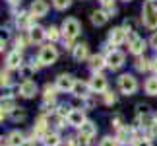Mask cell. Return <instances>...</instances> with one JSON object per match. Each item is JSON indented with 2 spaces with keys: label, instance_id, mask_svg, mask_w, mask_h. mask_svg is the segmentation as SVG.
I'll return each instance as SVG.
<instances>
[{
  "label": "cell",
  "instance_id": "obj_1",
  "mask_svg": "<svg viewBox=\"0 0 157 146\" xmlns=\"http://www.w3.org/2000/svg\"><path fill=\"white\" fill-rule=\"evenodd\" d=\"M142 20H144V26L149 27V29H157V6L147 0L142 8Z\"/></svg>",
  "mask_w": 157,
  "mask_h": 146
},
{
  "label": "cell",
  "instance_id": "obj_2",
  "mask_svg": "<svg viewBox=\"0 0 157 146\" xmlns=\"http://www.w3.org/2000/svg\"><path fill=\"white\" fill-rule=\"evenodd\" d=\"M56 59H58V51H56V47L54 45H45V47H41V51H39V63L43 64V66H51L56 63Z\"/></svg>",
  "mask_w": 157,
  "mask_h": 146
},
{
  "label": "cell",
  "instance_id": "obj_3",
  "mask_svg": "<svg viewBox=\"0 0 157 146\" xmlns=\"http://www.w3.org/2000/svg\"><path fill=\"white\" fill-rule=\"evenodd\" d=\"M80 31H82V26H80V22H78L76 18H68V20H64V23H62V33H64L66 41L76 39L78 35H80Z\"/></svg>",
  "mask_w": 157,
  "mask_h": 146
},
{
  "label": "cell",
  "instance_id": "obj_4",
  "mask_svg": "<svg viewBox=\"0 0 157 146\" xmlns=\"http://www.w3.org/2000/svg\"><path fill=\"white\" fill-rule=\"evenodd\" d=\"M118 88H120V92L126 94V95H132L138 90V82H136V78L132 76V74H122L118 78Z\"/></svg>",
  "mask_w": 157,
  "mask_h": 146
},
{
  "label": "cell",
  "instance_id": "obj_5",
  "mask_svg": "<svg viewBox=\"0 0 157 146\" xmlns=\"http://www.w3.org/2000/svg\"><path fill=\"white\" fill-rule=\"evenodd\" d=\"M95 135H97V127H95L91 121H86V123L80 127V138H82L80 142L89 144V142H91V138H93Z\"/></svg>",
  "mask_w": 157,
  "mask_h": 146
},
{
  "label": "cell",
  "instance_id": "obj_6",
  "mask_svg": "<svg viewBox=\"0 0 157 146\" xmlns=\"http://www.w3.org/2000/svg\"><path fill=\"white\" fill-rule=\"evenodd\" d=\"M105 63L109 68H113V70H118L120 66L124 64V55L120 53V51H109L107 55V59H105Z\"/></svg>",
  "mask_w": 157,
  "mask_h": 146
},
{
  "label": "cell",
  "instance_id": "obj_7",
  "mask_svg": "<svg viewBox=\"0 0 157 146\" xmlns=\"http://www.w3.org/2000/svg\"><path fill=\"white\" fill-rule=\"evenodd\" d=\"M74 86H76V80L70 74H60L56 78V90L58 92H72Z\"/></svg>",
  "mask_w": 157,
  "mask_h": 146
},
{
  "label": "cell",
  "instance_id": "obj_8",
  "mask_svg": "<svg viewBox=\"0 0 157 146\" xmlns=\"http://www.w3.org/2000/svg\"><path fill=\"white\" fill-rule=\"evenodd\" d=\"M47 12H49V4L45 0H33L31 6H29L31 18H43V16H47Z\"/></svg>",
  "mask_w": 157,
  "mask_h": 146
},
{
  "label": "cell",
  "instance_id": "obj_9",
  "mask_svg": "<svg viewBox=\"0 0 157 146\" xmlns=\"http://www.w3.org/2000/svg\"><path fill=\"white\" fill-rule=\"evenodd\" d=\"M126 37H128V35H126V29L124 27H114L111 33H109V43L111 45H122L124 41H126Z\"/></svg>",
  "mask_w": 157,
  "mask_h": 146
},
{
  "label": "cell",
  "instance_id": "obj_10",
  "mask_svg": "<svg viewBox=\"0 0 157 146\" xmlns=\"http://www.w3.org/2000/svg\"><path fill=\"white\" fill-rule=\"evenodd\" d=\"M17 92H20L21 97H33L35 94H37V84H35L33 80H25V82H21L20 84V88H17Z\"/></svg>",
  "mask_w": 157,
  "mask_h": 146
},
{
  "label": "cell",
  "instance_id": "obj_11",
  "mask_svg": "<svg viewBox=\"0 0 157 146\" xmlns=\"http://www.w3.org/2000/svg\"><path fill=\"white\" fill-rule=\"evenodd\" d=\"M21 64H23V59H21V53L17 51H12L8 53V57H6V66H8L10 70H14V68H21Z\"/></svg>",
  "mask_w": 157,
  "mask_h": 146
},
{
  "label": "cell",
  "instance_id": "obj_12",
  "mask_svg": "<svg viewBox=\"0 0 157 146\" xmlns=\"http://www.w3.org/2000/svg\"><path fill=\"white\" fill-rule=\"evenodd\" d=\"M86 123V113L82 111V109H72L70 111V115H68V125H72V127H80Z\"/></svg>",
  "mask_w": 157,
  "mask_h": 146
},
{
  "label": "cell",
  "instance_id": "obj_13",
  "mask_svg": "<svg viewBox=\"0 0 157 146\" xmlns=\"http://www.w3.org/2000/svg\"><path fill=\"white\" fill-rule=\"evenodd\" d=\"M89 90H91V92H97V94L107 92V80L101 74H95L91 80H89Z\"/></svg>",
  "mask_w": 157,
  "mask_h": 146
},
{
  "label": "cell",
  "instance_id": "obj_14",
  "mask_svg": "<svg viewBox=\"0 0 157 146\" xmlns=\"http://www.w3.org/2000/svg\"><path fill=\"white\" fill-rule=\"evenodd\" d=\"M130 53L132 55H142L144 53V49H146V41H144L142 37H138V35L132 33L130 35Z\"/></svg>",
  "mask_w": 157,
  "mask_h": 146
},
{
  "label": "cell",
  "instance_id": "obj_15",
  "mask_svg": "<svg viewBox=\"0 0 157 146\" xmlns=\"http://www.w3.org/2000/svg\"><path fill=\"white\" fill-rule=\"evenodd\" d=\"M45 37H47V31H45L43 27L35 26V27L29 29V41H31V43H41Z\"/></svg>",
  "mask_w": 157,
  "mask_h": 146
},
{
  "label": "cell",
  "instance_id": "obj_16",
  "mask_svg": "<svg viewBox=\"0 0 157 146\" xmlns=\"http://www.w3.org/2000/svg\"><path fill=\"white\" fill-rule=\"evenodd\" d=\"M117 140L120 144H128L134 140V131L128 129V127H124V129H118V135H117Z\"/></svg>",
  "mask_w": 157,
  "mask_h": 146
},
{
  "label": "cell",
  "instance_id": "obj_17",
  "mask_svg": "<svg viewBox=\"0 0 157 146\" xmlns=\"http://www.w3.org/2000/svg\"><path fill=\"white\" fill-rule=\"evenodd\" d=\"M74 60H78V63H82V60H86L87 59V55H89V47L86 43H82V45H76L74 47Z\"/></svg>",
  "mask_w": 157,
  "mask_h": 146
},
{
  "label": "cell",
  "instance_id": "obj_18",
  "mask_svg": "<svg viewBox=\"0 0 157 146\" xmlns=\"http://www.w3.org/2000/svg\"><path fill=\"white\" fill-rule=\"evenodd\" d=\"M107 20H109V14L105 10H99V12H93L91 14V23L93 26H105Z\"/></svg>",
  "mask_w": 157,
  "mask_h": 146
},
{
  "label": "cell",
  "instance_id": "obj_19",
  "mask_svg": "<svg viewBox=\"0 0 157 146\" xmlns=\"http://www.w3.org/2000/svg\"><path fill=\"white\" fill-rule=\"evenodd\" d=\"M23 140H25V138H23V135L20 131H12L10 135H8V144L10 146H20Z\"/></svg>",
  "mask_w": 157,
  "mask_h": 146
},
{
  "label": "cell",
  "instance_id": "obj_20",
  "mask_svg": "<svg viewBox=\"0 0 157 146\" xmlns=\"http://www.w3.org/2000/svg\"><path fill=\"white\" fill-rule=\"evenodd\" d=\"M105 64H107V63H105V59H103V57H99V55L91 57V63H89V66H91V70H93V72H99Z\"/></svg>",
  "mask_w": 157,
  "mask_h": 146
},
{
  "label": "cell",
  "instance_id": "obj_21",
  "mask_svg": "<svg viewBox=\"0 0 157 146\" xmlns=\"http://www.w3.org/2000/svg\"><path fill=\"white\" fill-rule=\"evenodd\" d=\"M144 88H146L147 95H157V78H147Z\"/></svg>",
  "mask_w": 157,
  "mask_h": 146
},
{
  "label": "cell",
  "instance_id": "obj_22",
  "mask_svg": "<svg viewBox=\"0 0 157 146\" xmlns=\"http://www.w3.org/2000/svg\"><path fill=\"white\" fill-rule=\"evenodd\" d=\"M45 146H58L60 144V136L56 132H49V135H45Z\"/></svg>",
  "mask_w": 157,
  "mask_h": 146
},
{
  "label": "cell",
  "instance_id": "obj_23",
  "mask_svg": "<svg viewBox=\"0 0 157 146\" xmlns=\"http://www.w3.org/2000/svg\"><path fill=\"white\" fill-rule=\"evenodd\" d=\"M87 88H89V84L86 86V84L76 82V86H74V90H72V92H74L76 95H82V97H83V95H87V94H86V90H87Z\"/></svg>",
  "mask_w": 157,
  "mask_h": 146
},
{
  "label": "cell",
  "instance_id": "obj_24",
  "mask_svg": "<svg viewBox=\"0 0 157 146\" xmlns=\"http://www.w3.org/2000/svg\"><path fill=\"white\" fill-rule=\"evenodd\" d=\"M70 4H72V0H52V6L56 10H66V8H70Z\"/></svg>",
  "mask_w": 157,
  "mask_h": 146
},
{
  "label": "cell",
  "instance_id": "obj_25",
  "mask_svg": "<svg viewBox=\"0 0 157 146\" xmlns=\"http://www.w3.org/2000/svg\"><path fill=\"white\" fill-rule=\"evenodd\" d=\"M0 86H4V88L12 86V76L8 72H0Z\"/></svg>",
  "mask_w": 157,
  "mask_h": 146
},
{
  "label": "cell",
  "instance_id": "obj_26",
  "mask_svg": "<svg viewBox=\"0 0 157 146\" xmlns=\"http://www.w3.org/2000/svg\"><path fill=\"white\" fill-rule=\"evenodd\" d=\"M118 144H120V142L117 140V136H114V138H113V136H105L103 140L99 142V146H118Z\"/></svg>",
  "mask_w": 157,
  "mask_h": 146
},
{
  "label": "cell",
  "instance_id": "obj_27",
  "mask_svg": "<svg viewBox=\"0 0 157 146\" xmlns=\"http://www.w3.org/2000/svg\"><path fill=\"white\" fill-rule=\"evenodd\" d=\"M149 66H151V64H149L147 59H138V63H136V68L138 70H147Z\"/></svg>",
  "mask_w": 157,
  "mask_h": 146
},
{
  "label": "cell",
  "instance_id": "obj_28",
  "mask_svg": "<svg viewBox=\"0 0 157 146\" xmlns=\"http://www.w3.org/2000/svg\"><path fill=\"white\" fill-rule=\"evenodd\" d=\"M58 35H60V33H58V29H56V27H49V29H47V37H49L51 41H56V39H58Z\"/></svg>",
  "mask_w": 157,
  "mask_h": 146
},
{
  "label": "cell",
  "instance_id": "obj_29",
  "mask_svg": "<svg viewBox=\"0 0 157 146\" xmlns=\"http://www.w3.org/2000/svg\"><path fill=\"white\" fill-rule=\"evenodd\" d=\"M0 105L6 107V109H14V99H12V97H2V99H0Z\"/></svg>",
  "mask_w": 157,
  "mask_h": 146
},
{
  "label": "cell",
  "instance_id": "obj_30",
  "mask_svg": "<svg viewBox=\"0 0 157 146\" xmlns=\"http://www.w3.org/2000/svg\"><path fill=\"white\" fill-rule=\"evenodd\" d=\"M54 90H56V88H52V86H45V99H47V101L54 97Z\"/></svg>",
  "mask_w": 157,
  "mask_h": 146
},
{
  "label": "cell",
  "instance_id": "obj_31",
  "mask_svg": "<svg viewBox=\"0 0 157 146\" xmlns=\"http://www.w3.org/2000/svg\"><path fill=\"white\" fill-rule=\"evenodd\" d=\"M114 101H117V95L111 94V92H105V103H107V105H113Z\"/></svg>",
  "mask_w": 157,
  "mask_h": 146
},
{
  "label": "cell",
  "instance_id": "obj_32",
  "mask_svg": "<svg viewBox=\"0 0 157 146\" xmlns=\"http://www.w3.org/2000/svg\"><path fill=\"white\" fill-rule=\"evenodd\" d=\"M12 117H14L16 121H21V119H25V113H23L21 109H16V107H14V113H12Z\"/></svg>",
  "mask_w": 157,
  "mask_h": 146
},
{
  "label": "cell",
  "instance_id": "obj_33",
  "mask_svg": "<svg viewBox=\"0 0 157 146\" xmlns=\"http://www.w3.org/2000/svg\"><path fill=\"white\" fill-rule=\"evenodd\" d=\"M134 146H153V144H151L149 138H138V140L134 142Z\"/></svg>",
  "mask_w": 157,
  "mask_h": 146
},
{
  "label": "cell",
  "instance_id": "obj_34",
  "mask_svg": "<svg viewBox=\"0 0 157 146\" xmlns=\"http://www.w3.org/2000/svg\"><path fill=\"white\" fill-rule=\"evenodd\" d=\"M0 41H2V43H6V41H8V31H6L4 27H0Z\"/></svg>",
  "mask_w": 157,
  "mask_h": 146
},
{
  "label": "cell",
  "instance_id": "obj_35",
  "mask_svg": "<svg viewBox=\"0 0 157 146\" xmlns=\"http://www.w3.org/2000/svg\"><path fill=\"white\" fill-rule=\"evenodd\" d=\"M149 45H151L155 51H157V33H153V35H151V39H149Z\"/></svg>",
  "mask_w": 157,
  "mask_h": 146
},
{
  "label": "cell",
  "instance_id": "obj_36",
  "mask_svg": "<svg viewBox=\"0 0 157 146\" xmlns=\"http://www.w3.org/2000/svg\"><path fill=\"white\" fill-rule=\"evenodd\" d=\"M6 111H8V109H6V107H2V105H0V121H2V119L6 117Z\"/></svg>",
  "mask_w": 157,
  "mask_h": 146
},
{
  "label": "cell",
  "instance_id": "obj_37",
  "mask_svg": "<svg viewBox=\"0 0 157 146\" xmlns=\"http://www.w3.org/2000/svg\"><path fill=\"white\" fill-rule=\"evenodd\" d=\"M151 129H153V132H157V115H155L153 121H151Z\"/></svg>",
  "mask_w": 157,
  "mask_h": 146
},
{
  "label": "cell",
  "instance_id": "obj_38",
  "mask_svg": "<svg viewBox=\"0 0 157 146\" xmlns=\"http://www.w3.org/2000/svg\"><path fill=\"white\" fill-rule=\"evenodd\" d=\"M99 2L103 4V6H113V2H114V0H99Z\"/></svg>",
  "mask_w": 157,
  "mask_h": 146
},
{
  "label": "cell",
  "instance_id": "obj_39",
  "mask_svg": "<svg viewBox=\"0 0 157 146\" xmlns=\"http://www.w3.org/2000/svg\"><path fill=\"white\" fill-rule=\"evenodd\" d=\"M20 146H35V144H33V142H31V140H23V142H21V144H20Z\"/></svg>",
  "mask_w": 157,
  "mask_h": 146
},
{
  "label": "cell",
  "instance_id": "obj_40",
  "mask_svg": "<svg viewBox=\"0 0 157 146\" xmlns=\"http://www.w3.org/2000/svg\"><path fill=\"white\" fill-rule=\"evenodd\" d=\"M151 68H153V72H157V59H155L153 63H151Z\"/></svg>",
  "mask_w": 157,
  "mask_h": 146
},
{
  "label": "cell",
  "instance_id": "obj_41",
  "mask_svg": "<svg viewBox=\"0 0 157 146\" xmlns=\"http://www.w3.org/2000/svg\"><path fill=\"white\" fill-rule=\"evenodd\" d=\"M8 2H10V4H16V2H20V0H8Z\"/></svg>",
  "mask_w": 157,
  "mask_h": 146
},
{
  "label": "cell",
  "instance_id": "obj_42",
  "mask_svg": "<svg viewBox=\"0 0 157 146\" xmlns=\"http://www.w3.org/2000/svg\"><path fill=\"white\" fill-rule=\"evenodd\" d=\"M2 47H4V43H2V41H0V51H2Z\"/></svg>",
  "mask_w": 157,
  "mask_h": 146
},
{
  "label": "cell",
  "instance_id": "obj_43",
  "mask_svg": "<svg viewBox=\"0 0 157 146\" xmlns=\"http://www.w3.org/2000/svg\"><path fill=\"white\" fill-rule=\"evenodd\" d=\"M0 146H4V140H2V138H0Z\"/></svg>",
  "mask_w": 157,
  "mask_h": 146
},
{
  "label": "cell",
  "instance_id": "obj_44",
  "mask_svg": "<svg viewBox=\"0 0 157 146\" xmlns=\"http://www.w3.org/2000/svg\"><path fill=\"white\" fill-rule=\"evenodd\" d=\"M126 2H128V0H126Z\"/></svg>",
  "mask_w": 157,
  "mask_h": 146
},
{
  "label": "cell",
  "instance_id": "obj_45",
  "mask_svg": "<svg viewBox=\"0 0 157 146\" xmlns=\"http://www.w3.org/2000/svg\"><path fill=\"white\" fill-rule=\"evenodd\" d=\"M151 2H153V0H151Z\"/></svg>",
  "mask_w": 157,
  "mask_h": 146
}]
</instances>
